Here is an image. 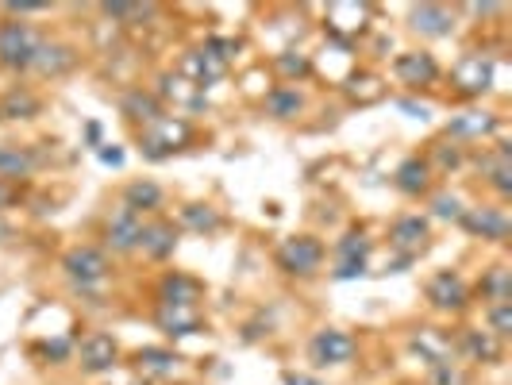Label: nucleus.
Wrapping results in <instances>:
<instances>
[{"instance_id":"obj_1","label":"nucleus","mask_w":512,"mask_h":385,"mask_svg":"<svg viewBox=\"0 0 512 385\" xmlns=\"http://www.w3.org/2000/svg\"><path fill=\"white\" fill-rule=\"evenodd\" d=\"M43 51V39L27 24H4L0 27V66L8 70H27Z\"/></svg>"},{"instance_id":"obj_2","label":"nucleus","mask_w":512,"mask_h":385,"mask_svg":"<svg viewBox=\"0 0 512 385\" xmlns=\"http://www.w3.org/2000/svg\"><path fill=\"white\" fill-rule=\"evenodd\" d=\"M320 258H324V247L312 235H289L278 247V266L285 274H297V278H312L320 270Z\"/></svg>"},{"instance_id":"obj_3","label":"nucleus","mask_w":512,"mask_h":385,"mask_svg":"<svg viewBox=\"0 0 512 385\" xmlns=\"http://www.w3.org/2000/svg\"><path fill=\"white\" fill-rule=\"evenodd\" d=\"M143 216L139 212H131L128 205L116 208V216L108 220V228H104V235H108V247L112 251H120V255H128V251H139L143 247Z\"/></svg>"},{"instance_id":"obj_4","label":"nucleus","mask_w":512,"mask_h":385,"mask_svg":"<svg viewBox=\"0 0 512 385\" xmlns=\"http://www.w3.org/2000/svg\"><path fill=\"white\" fill-rule=\"evenodd\" d=\"M355 351H359L355 335L339 332V328H324L312 339V359L320 362V366H343V362L355 359Z\"/></svg>"},{"instance_id":"obj_5","label":"nucleus","mask_w":512,"mask_h":385,"mask_svg":"<svg viewBox=\"0 0 512 385\" xmlns=\"http://www.w3.org/2000/svg\"><path fill=\"white\" fill-rule=\"evenodd\" d=\"M428 301L439 308V312H459V308L470 305V289L462 282L455 270H443L428 282Z\"/></svg>"},{"instance_id":"obj_6","label":"nucleus","mask_w":512,"mask_h":385,"mask_svg":"<svg viewBox=\"0 0 512 385\" xmlns=\"http://www.w3.org/2000/svg\"><path fill=\"white\" fill-rule=\"evenodd\" d=\"M62 266H66V274L81 282V289L93 282H101L104 274H108V258L97 251V247H74L70 255L62 258Z\"/></svg>"},{"instance_id":"obj_7","label":"nucleus","mask_w":512,"mask_h":385,"mask_svg":"<svg viewBox=\"0 0 512 385\" xmlns=\"http://www.w3.org/2000/svg\"><path fill=\"white\" fill-rule=\"evenodd\" d=\"M116 355H120V347H116V339L104 332H93L81 339V366L89 370V374H101V370H112L116 366Z\"/></svg>"},{"instance_id":"obj_8","label":"nucleus","mask_w":512,"mask_h":385,"mask_svg":"<svg viewBox=\"0 0 512 385\" xmlns=\"http://www.w3.org/2000/svg\"><path fill=\"white\" fill-rule=\"evenodd\" d=\"M459 220L470 235H482V239H505L509 235V216L501 208H466Z\"/></svg>"},{"instance_id":"obj_9","label":"nucleus","mask_w":512,"mask_h":385,"mask_svg":"<svg viewBox=\"0 0 512 385\" xmlns=\"http://www.w3.org/2000/svg\"><path fill=\"white\" fill-rule=\"evenodd\" d=\"M393 70H397V77H401L405 85H412V89H420V85H432V81L439 77L436 58H432L428 51L401 54V58L393 62Z\"/></svg>"},{"instance_id":"obj_10","label":"nucleus","mask_w":512,"mask_h":385,"mask_svg":"<svg viewBox=\"0 0 512 385\" xmlns=\"http://www.w3.org/2000/svg\"><path fill=\"white\" fill-rule=\"evenodd\" d=\"M389 243L401 247V251H409V255L424 251V247H428V220H424L420 212L401 216V220L393 224V231H389Z\"/></svg>"},{"instance_id":"obj_11","label":"nucleus","mask_w":512,"mask_h":385,"mask_svg":"<svg viewBox=\"0 0 512 385\" xmlns=\"http://www.w3.org/2000/svg\"><path fill=\"white\" fill-rule=\"evenodd\" d=\"M489 81H493V62L482 58V54H470L455 66V85L462 93H486Z\"/></svg>"},{"instance_id":"obj_12","label":"nucleus","mask_w":512,"mask_h":385,"mask_svg":"<svg viewBox=\"0 0 512 385\" xmlns=\"http://www.w3.org/2000/svg\"><path fill=\"white\" fill-rule=\"evenodd\" d=\"M451 27H455V16H451L447 8H439V4H420V8H412V31H420V35H428V39L451 35Z\"/></svg>"},{"instance_id":"obj_13","label":"nucleus","mask_w":512,"mask_h":385,"mask_svg":"<svg viewBox=\"0 0 512 385\" xmlns=\"http://www.w3.org/2000/svg\"><path fill=\"white\" fill-rule=\"evenodd\" d=\"M162 301L170 308H193L201 301V282H193V278H185V274H170V278L162 282Z\"/></svg>"},{"instance_id":"obj_14","label":"nucleus","mask_w":512,"mask_h":385,"mask_svg":"<svg viewBox=\"0 0 512 385\" xmlns=\"http://www.w3.org/2000/svg\"><path fill=\"white\" fill-rule=\"evenodd\" d=\"M174 247H178V228L174 224H151V228H143V247L139 251H147L151 258H170Z\"/></svg>"},{"instance_id":"obj_15","label":"nucleus","mask_w":512,"mask_h":385,"mask_svg":"<svg viewBox=\"0 0 512 385\" xmlns=\"http://www.w3.org/2000/svg\"><path fill=\"white\" fill-rule=\"evenodd\" d=\"M124 116L135 120V124H158V120H162V104H158V97L139 89V93H128V97H124Z\"/></svg>"},{"instance_id":"obj_16","label":"nucleus","mask_w":512,"mask_h":385,"mask_svg":"<svg viewBox=\"0 0 512 385\" xmlns=\"http://www.w3.org/2000/svg\"><path fill=\"white\" fill-rule=\"evenodd\" d=\"M31 166H35V158L24 147H16V143H4L0 147V178H27Z\"/></svg>"},{"instance_id":"obj_17","label":"nucleus","mask_w":512,"mask_h":385,"mask_svg":"<svg viewBox=\"0 0 512 385\" xmlns=\"http://www.w3.org/2000/svg\"><path fill=\"white\" fill-rule=\"evenodd\" d=\"M428 162H420V158H409V162H401V170H397V189L401 193H424L428 189Z\"/></svg>"},{"instance_id":"obj_18","label":"nucleus","mask_w":512,"mask_h":385,"mask_svg":"<svg viewBox=\"0 0 512 385\" xmlns=\"http://www.w3.org/2000/svg\"><path fill=\"white\" fill-rule=\"evenodd\" d=\"M158 324L166 328V335H189L201 328V316L193 312V308H162V316H158Z\"/></svg>"},{"instance_id":"obj_19","label":"nucleus","mask_w":512,"mask_h":385,"mask_svg":"<svg viewBox=\"0 0 512 385\" xmlns=\"http://www.w3.org/2000/svg\"><path fill=\"white\" fill-rule=\"evenodd\" d=\"M266 108H270L274 120H293V116L305 108V97H301L297 89H274V93L266 97Z\"/></svg>"},{"instance_id":"obj_20","label":"nucleus","mask_w":512,"mask_h":385,"mask_svg":"<svg viewBox=\"0 0 512 385\" xmlns=\"http://www.w3.org/2000/svg\"><path fill=\"white\" fill-rule=\"evenodd\" d=\"M39 112V97L35 93H27V89H12L4 104H0V116H8V120H27V116H35Z\"/></svg>"},{"instance_id":"obj_21","label":"nucleus","mask_w":512,"mask_h":385,"mask_svg":"<svg viewBox=\"0 0 512 385\" xmlns=\"http://www.w3.org/2000/svg\"><path fill=\"white\" fill-rule=\"evenodd\" d=\"M158 201H162V189H158L154 181H131L128 193H124V205H128L131 212H143V208H158Z\"/></svg>"},{"instance_id":"obj_22","label":"nucleus","mask_w":512,"mask_h":385,"mask_svg":"<svg viewBox=\"0 0 512 385\" xmlns=\"http://www.w3.org/2000/svg\"><path fill=\"white\" fill-rule=\"evenodd\" d=\"M462 343H466V351H470L474 359H482V362H497V359H501V339H497V335L466 332V335H462Z\"/></svg>"},{"instance_id":"obj_23","label":"nucleus","mask_w":512,"mask_h":385,"mask_svg":"<svg viewBox=\"0 0 512 385\" xmlns=\"http://www.w3.org/2000/svg\"><path fill=\"white\" fill-rule=\"evenodd\" d=\"M497 128V120L489 116V112H466L462 120H455L451 124V135H470V139H482V135H489V131Z\"/></svg>"},{"instance_id":"obj_24","label":"nucleus","mask_w":512,"mask_h":385,"mask_svg":"<svg viewBox=\"0 0 512 385\" xmlns=\"http://www.w3.org/2000/svg\"><path fill=\"white\" fill-rule=\"evenodd\" d=\"M139 370H147L154 378H170L178 370V355H170V351H139Z\"/></svg>"},{"instance_id":"obj_25","label":"nucleus","mask_w":512,"mask_h":385,"mask_svg":"<svg viewBox=\"0 0 512 385\" xmlns=\"http://www.w3.org/2000/svg\"><path fill=\"white\" fill-rule=\"evenodd\" d=\"M35 66L51 77L62 74V70H70V66H74V51H70V47H43L39 58H35Z\"/></svg>"},{"instance_id":"obj_26","label":"nucleus","mask_w":512,"mask_h":385,"mask_svg":"<svg viewBox=\"0 0 512 385\" xmlns=\"http://www.w3.org/2000/svg\"><path fill=\"white\" fill-rule=\"evenodd\" d=\"M509 270L505 266H493L486 274V282H482V293L489 297V305H497V301H509Z\"/></svg>"},{"instance_id":"obj_27","label":"nucleus","mask_w":512,"mask_h":385,"mask_svg":"<svg viewBox=\"0 0 512 385\" xmlns=\"http://www.w3.org/2000/svg\"><path fill=\"white\" fill-rule=\"evenodd\" d=\"M181 220H185L193 231H216L220 228V216H216L208 205H189L185 212H181Z\"/></svg>"},{"instance_id":"obj_28","label":"nucleus","mask_w":512,"mask_h":385,"mask_svg":"<svg viewBox=\"0 0 512 385\" xmlns=\"http://www.w3.org/2000/svg\"><path fill=\"white\" fill-rule=\"evenodd\" d=\"M489 335H497V339H505L512 332V305L509 301H497V305H489Z\"/></svg>"},{"instance_id":"obj_29","label":"nucleus","mask_w":512,"mask_h":385,"mask_svg":"<svg viewBox=\"0 0 512 385\" xmlns=\"http://www.w3.org/2000/svg\"><path fill=\"white\" fill-rule=\"evenodd\" d=\"M432 378H436V385H466V374H462V370H455L451 362H439V366H432Z\"/></svg>"},{"instance_id":"obj_30","label":"nucleus","mask_w":512,"mask_h":385,"mask_svg":"<svg viewBox=\"0 0 512 385\" xmlns=\"http://www.w3.org/2000/svg\"><path fill=\"white\" fill-rule=\"evenodd\" d=\"M432 208H436V216H443V220H459L462 212H466V208L459 205V197H447V193H443V197H436V201H432Z\"/></svg>"},{"instance_id":"obj_31","label":"nucleus","mask_w":512,"mask_h":385,"mask_svg":"<svg viewBox=\"0 0 512 385\" xmlns=\"http://www.w3.org/2000/svg\"><path fill=\"white\" fill-rule=\"evenodd\" d=\"M278 66H282L285 74H308V58H297V62H293V58H282Z\"/></svg>"},{"instance_id":"obj_32","label":"nucleus","mask_w":512,"mask_h":385,"mask_svg":"<svg viewBox=\"0 0 512 385\" xmlns=\"http://www.w3.org/2000/svg\"><path fill=\"white\" fill-rule=\"evenodd\" d=\"M285 385H320V382L308 378V374H285Z\"/></svg>"},{"instance_id":"obj_33","label":"nucleus","mask_w":512,"mask_h":385,"mask_svg":"<svg viewBox=\"0 0 512 385\" xmlns=\"http://www.w3.org/2000/svg\"><path fill=\"white\" fill-rule=\"evenodd\" d=\"M101 158L104 162H112V166H120V162H124V154L120 151H101Z\"/></svg>"},{"instance_id":"obj_34","label":"nucleus","mask_w":512,"mask_h":385,"mask_svg":"<svg viewBox=\"0 0 512 385\" xmlns=\"http://www.w3.org/2000/svg\"><path fill=\"white\" fill-rule=\"evenodd\" d=\"M4 201H8V193H4V185H0V205H4Z\"/></svg>"}]
</instances>
